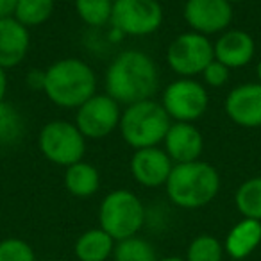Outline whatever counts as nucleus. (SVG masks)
Listing matches in <instances>:
<instances>
[{
	"label": "nucleus",
	"instance_id": "obj_18",
	"mask_svg": "<svg viewBox=\"0 0 261 261\" xmlns=\"http://www.w3.org/2000/svg\"><path fill=\"white\" fill-rule=\"evenodd\" d=\"M65 188L68 190V193L79 199L95 195L100 188V174L97 167L84 160L70 165L65 170Z\"/></svg>",
	"mask_w": 261,
	"mask_h": 261
},
{
	"label": "nucleus",
	"instance_id": "obj_1",
	"mask_svg": "<svg viewBox=\"0 0 261 261\" xmlns=\"http://www.w3.org/2000/svg\"><path fill=\"white\" fill-rule=\"evenodd\" d=\"M106 93L120 106L149 100L160 90V68L147 52L123 50L106 70Z\"/></svg>",
	"mask_w": 261,
	"mask_h": 261
},
{
	"label": "nucleus",
	"instance_id": "obj_31",
	"mask_svg": "<svg viewBox=\"0 0 261 261\" xmlns=\"http://www.w3.org/2000/svg\"><path fill=\"white\" fill-rule=\"evenodd\" d=\"M156 261H186V259L177 257V256H168V257H161V259H156Z\"/></svg>",
	"mask_w": 261,
	"mask_h": 261
},
{
	"label": "nucleus",
	"instance_id": "obj_30",
	"mask_svg": "<svg viewBox=\"0 0 261 261\" xmlns=\"http://www.w3.org/2000/svg\"><path fill=\"white\" fill-rule=\"evenodd\" d=\"M9 81H8V70L0 68V102L6 100V95H8Z\"/></svg>",
	"mask_w": 261,
	"mask_h": 261
},
{
	"label": "nucleus",
	"instance_id": "obj_14",
	"mask_svg": "<svg viewBox=\"0 0 261 261\" xmlns=\"http://www.w3.org/2000/svg\"><path fill=\"white\" fill-rule=\"evenodd\" d=\"M165 152L170 156L174 165L190 163L200 160L204 152V136L195 123L172 122L163 140Z\"/></svg>",
	"mask_w": 261,
	"mask_h": 261
},
{
	"label": "nucleus",
	"instance_id": "obj_28",
	"mask_svg": "<svg viewBox=\"0 0 261 261\" xmlns=\"http://www.w3.org/2000/svg\"><path fill=\"white\" fill-rule=\"evenodd\" d=\"M43 83H45V70H33V72L27 75V84H29V88L43 91Z\"/></svg>",
	"mask_w": 261,
	"mask_h": 261
},
{
	"label": "nucleus",
	"instance_id": "obj_11",
	"mask_svg": "<svg viewBox=\"0 0 261 261\" xmlns=\"http://www.w3.org/2000/svg\"><path fill=\"white\" fill-rule=\"evenodd\" d=\"M232 15V4L227 0H186L182 8V16L190 25V31L207 38L231 29Z\"/></svg>",
	"mask_w": 261,
	"mask_h": 261
},
{
	"label": "nucleus",
	"instance_id": "obj_29",
	"mask_svg": "<svg viewBox=\"0 0 261 261\" xmlns=\"http://www.w3.org/2000/svg\"><path fill=\"white\" fill-rule=\"evenodd\" d=\"M18 0H0V20L15 16Z\"/></svg>",
	"mask_w": 261,
	"mask_h": 261
},
{
	"label": "nucleus",
	"instance_id": "obj_8",
	"mask_svg": "<svg viewBox=\"0 0 261 261\" xmlns=\"http://www.w3.org/2000/svg\"><path fill=\"white\" fill-rule=\"evenodd\" d=\"M163 6L156 0H115L111 25L125 36H150L163 25Z\"/></svg>",
	"mask_w": 261,
	"mask_h": 261
},
{
	"label": "nucleus",
	"instance_id": "obj_21",
	"mask_svg": "<svg viewBox=\"0 0 261 261\" xmlns=\"http://www.w3.org/2000/svg\"><path fill=\"white\" fill-rule=\"evenodd\" d=\"M23 135H25V120L22 113L8 100L0 102V145H16L22 142Z\"/></svg>",
	"mask_w": 261,
	"mask_h": 261
},
{
	"label": "nucleus",
	"instance_id": "obj_15",
	"mask_svg": "<svg viewBox=\"0 0 261 261\" xmlns=\"http://www.w3.org/2000/svg\"><path fill=\"white\" fill-rule=\"evenodd\" d=\"M215 59L224 63L227 68H242L254 59L256 41L242 29H227L213 41Z\"/></svg>",
	"mask_w": 261,
	"mask_h": 261
},
{
	"label": "nucleus",
	"instance_id": "obj_10",
	"mask_svg": "<svg viewBox=\"0 0 261 261\" xmlns=\"http://www.w3.org/2000/svg\"><path fill=\"white\" fill-rule=\"evenodd\" d=\"M122 109L108 93H95L75 113V125L86 140H100L118 129Z\"/></svg>",
	"mask_w": 261,
	"mask_h": 261
},
{
	"label": "nucleus",
	"instance_id": "obj_9",
	"mask_svg": "<svg viewBox=\"0 0 261 261\" xmlns=\"http://www.w3.org/2000/svg\"><path fill=\"white\" fill-rule=\"evenodd\" d=\"M213 59V41L195 31L175 36L167 48V65L179 77L200 75Z\"/></svg>",
	"mask_w": 261,
	"mask_h": 261
},
{
	"label": "nucleus",
	"instance_id": "obj_22",
	"mask_svg": "<svg viewBox=\"0 0 261 261\" xmlns=\"http://www.w3.org/2000/svg\"><path fill=\"white\" fill-rule=\"evenodd\" d=\"M54 13V0H18L15 18L27 29L43 25Z\"/></svg>",
	"mask_w": 261,
	"mask_h": 261
},
{
	"label": "nucleus",
	"instance_id": "obj_6",
	"mask_svg": "<svg viewBox=\"0 0 261 261\" xmlns=\"http://www.w3.org/2000/svg\"><path fill=\"white\" fill-rule=\"evenodd\" d=\"M86 142L79 127L68 120H52L41 127L38 135V149L41 156L65 168L84 160Z\"/></svg>",
	"mask_w": 261,
	"mask_h": 261
},
{
	"label": "nucleus",
	"instance_id": "obj_32",
	"mask_svg": "<svg viewBox=\"0 0 261 261\" xmlns=\"http://www.w3.org/2000/svg\"><path fill=\"white\" fill-rule=\"evenodd\" d=\"M256 73H257V83L261 84V58L257 61V66H256Z\"/></svg>",
	"mask_w": 261,
	"mask_h": 261
},
{
	"label": "nucleus",
	"instance_id": "obj_17",
	"mask_svg": "<svg viewBox=\"0 0 261 261\" xmlns=\"http://www.w3.org/2000/svg\"><path fill=\"white\" fill-rule=\"evenodd\" d=\"M259 243L261 222L252 220V218H243L227 232L224 250L232 259H243V257L250 256L257 249Z\"/></svg>",
	"mask_w": 261,
	"mask_h": 261
},
{
	"label": "nucleus",
	"instance_id": "obj_12",
	"mask_svg": "<svg viewBox=\"0 0 261 261\" xmlns=\"http://www.w3.org/2000/svg\"><path fill=\"white\" fill-rule=\"evenodd\" d=\"M129 168L138 185L145 188H160L167 185L174 168V161L160 145L147 147L135 150V154L130 156Z\"/></svg>",
	"mask_w": 261,
	"mask_h": 261
},
{
	"label": "nucleus",
	"instance_id": "obj_13",
	"mask_svg": "<svg viewBox=\"0 0 261 261\" xmlns=\"http://www.w3.org/2000/svg\"><path fill=\"white\" fill-rule=\"evenodd\" d=\"M224 111L232 123L247 129L261 127V84L245 83L227 93Z\"/></svg>",
	"mask_w": 261,
	"mask_h": 261
},
{
	"label": "nucleus",
	"instance_id": "obj_4",
	"mask_svg": "<svg viewBox=\"0 0 261 261\" xmlns=\"http://www.w3.org/2000/svg\"><path fill=\"white\" fill-rule=\"evenodd\" d=\"M170 125L172 120L163 109L161 102L149 98V100L125 106L120 116L118 130L123 142L130 149L138 150L163 143Z\"/></svg>",
	"mask_w": 261,
	"mask_h": 261
},
{
	"label": "nucleus",
	"instance_id": "obj_26",
	"mask_svg": "<svg viewBox=\"0 0 261 261\" xmlns=\"http://www.w3.org/2000/svg\"><path fill=\"white\" fill-rule=\"evenodd\" d=\"M0 261H36V254L23 240L6 238L0 242Z\"/></svg>",
	"mask_w": 261,
	"mask_h": 261
},
{
	"label": "nucleus",
	"instance_id": "obj_34",
	"mask_svg": "<svg viewBox=\"0 0 261 261\" xmlns=\"http://www.w3.org/2000/svg\"><path fill=\"white\" fill-rule=\"evenodd\" d=\"M156 2H160V4H161V2H165V0H156Z\"/></svg>",
	"mask_w": 261,
	"mask_h": 261
},
{
	"label": "nucleus",
	"instance_id": "obj_2",
	"mask_svg": "<svg viewBox=\"0 0 261 261\" xmlns=\"http://www.w3.org/2000/svg\"><path fill=\"white\" fill-rule=\"evenodd\" d=\"M43 93L54 106L77 109L97 93V73L79 58H63L45 70Z\"/></svg>",
	"mask_w": 261,
	"mask_h": 261
},
{
	"label": "nucleus",
	"instance_id": "obj_7",
	"mask_svg": "<svg viewBox=\"0 0 261 261\" xmlns=\"http://www.w3.org/2000/svg\"><path fill=\"white\" fill-rule=\"evenodd\" d=\"M160 102L172 122L195 123L206 115L210 95L202 83L192 77H179L165 88Z\"/></svg>",
	"mask_w": 261,
	"mask_h": 261
},
{
	"label": "nucleus",
	"instance_id": "obj_19",
	"mask_svg": "<svg viewBox=\"0 0 261 261\" xmlns=\"http://www.w3.org/2000/svg\"><path fill=\"white\" fill-rule=\"evenodd\" d=\"M115 240L100 227L83 232L75 242V256L79 261H106L113 254Z\"/></svg>",
	"mask_w": 261,
	"mask_h": 261
},
{
	"label": "nucleus",
	"instance_id": "obj_27",
	"mask_svg": "<svg viewBox=\"0 0 261 261\" xmlns=\"http://www.w3.org/2000/svg\"><path fill=\"white\" fill-rule=\"evenodd\" d=\"M200 75H202L206 86H210V88H224L225 84L229 83V79H231V68H227L224 63L213 59V61H211L210 65L204 68V72L200 73Z\"/></svg>",
	"mask_w": 261,
	"mask_h": 261
},
{
	"label": "nucleus",
	"instance_id": "obj_5",
	"mask_svg": "<svg viewBox=\"0 0 261 261\" xmlns=\"http://www.w3.org/2000/svg\"><path fill=\"white\" fill-rule=\"evenodd\" d=\"M100 229L115 242L136 236L145 224V206L129 190H113L102 199L98 210Z\"/></svg>",
	"mask_w": 261,
	"mask_h": 261
},
{
	"label": "nucleus",
	"instance_id": "obj_25",
	"mask_svg": "<svg viewBox=\"0 0 261 261\" xmlns=\"http://www.w3.org/2000/svg\"><path fill=\"white\" fill-rule=\"evenodd\" d=\"M224 245L211 234H199L192 240L186 261H222Z\"/></svg>",
	"mask_w": 261,
	"mask_h": 261
},
{
	"label": "nucleus",
	"instance_id": "obj_20",
	"mask_svg": "<svg viewBox=\"0 0 261 261\" xmlns=\"http://www.w3.org/2000/svg\"><path fill=\"white\" fill-rule=\"evenodd\" d=\"M234 204L243 218L261 222V175L247 179L238 186Z\"/></svg>",
	"mask_w": 261,
	"mask_h": 261
},
{
	"label": "nucleus",
	"instance_id": "obj_23",
	"mask_svg": "<svg viewBox=\"0 0 261 261\" xmlns=\"http://www.w3.org/2000/svg\"><path fill=\"white\" fill-rule=\"evenodd\" d=\"M115 261H156V250L152 243L147 242L140 236H130V238L120 240L115 243L113 249Z\"/></svg>",
	"mask_w": 261,
	"mask_h": 261
},
{
	"label": "nucleus",
	"instance_id": "obj_3",
	"mask_svg": "<svg viewBox=\"0 0 261 261\" xmlns=\"http://www.w3.org/2000/svg\"><path fill=\"white\" fill-rule=\"evenodd\" d=\"M220 174L202 160L174 165L165 190L170 202L182 210H199L217 199L220 192Z\"/></svg>",
	"mask_w": 261,
	"mask_h": 261
},
{
	"label": "nucleus",
	"instance_id": "obj_24",
	"mask_svg": "<svg viewBox=\"0 0 261 261\" xmlns=\"http://www.w3.org/2000/svg\"><path fill=\"white\" fill-rule=\"evenodd\" d=\"M115 0H75L79 18L90 27H102L111 22Z\"/></svg>",
	"mask_w": 261,
	"mask_h": 261
},
{
	"label": "nucleus",
	"instance_id": "obj_33",
	"mask_svg": "<svg viewBox=\"0 0 261 261\" xmlns=\"http://www.w3.org/2000/svg\"><path fill=\"white\" fill-rule=\"evenodd\" d=\"M227 2H229V4L234 6V4H240V2H245V0H227Z\"/></svg>",
	"mask_w": 261,
	"mask_h": 261
},
{
	"label": "nucleus",
	"instance_id": "obj_16",
	"mask_svg": "<svg viewBox=\"0 0 261 261\" xmlns=\"http://www.w3.org/2000/svg\"><path fill=\"white\" fill-rule=\"evenodd\" d=\"M31 48V29L15 16L0 20V68L18 66L27 58Z\"/></svg>",
	"mask_w": 261,
	"mask_h": 261
}]
</instances>
